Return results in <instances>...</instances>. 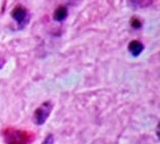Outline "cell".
<instances>
[{"label": "cell", "instance_id": "5b68a950", "mask_svg": "<svg viewBox=\"0 0 160 144\" xmlns=\"http://www.w3.org/2000/svg\"><path fill=\"white\" fill-rule=\"evenodd\" d=\"M67 8L65 6H60L58 7L54 12V19L57 22H62L67 18Z\"/></svg>", "mask_w": 160, "mask_h": 144}, {"label": "cell", "instance_id": "3957f363", "mask_svg": "<svg viewBox=\"0 0 160 144\" xmlns=\"http://www.w3.org/2000/svg\"><path fill=\"white\" fill-rule=\"evenodd\" d=\"M11 15L16 22L22 23L27 16V10H26V8H23L22 6H18L12 10Z\"/></svg>", "mask_w": 160, "mask_h": 144}, {"label": "cell", "instance_id": "ba28073f", "mask_svg": "<svg viewBox=\"0 0 160 144\" xmlns=\"http://www.w3.org/2000/svg\"><path fill=\"white\" fill-rule=\"evenodd\" d=\"M3 64H4V60L1 57H0V68H1V67L3 66Z\"/></svg>", "mask_w": 160, "mask_h": 144}, {"label": "cell", "instance_id": "277c9868", "mask_svg": "<svg viewBox=\"0 0 160 144\" xmlns=\"http://www.w3.org/2000/svg\"><path fill=\"white\" fill-rule=\"evenodd\" d=\"M143 49H144L143 45L138 41H132L131 43L129 44V51L134 55V56L140 55L142 53Z\"/></svg>", "mask_w": 160, "mask_h": 144}, {"label": "cell", "instance_id": "52a82bcc", "mask_svg": "<svg viewBox=\"0 0 160 144\" xmlns=\"http://www.w3.org/2000/svg\"><path fill=\"white\" fill-rule=\"evenodd\" d=\"M131 25H132V27H133L134 28H141V25H142L141 20H139L138 18H132V20H131Z\"/></svg>", "mask_w": 160, "mask_h": 144}, {"label": "cell", "instance_id": "8992f818", "mask_svg": "<svg viewBox=\"0 0 160 144\" xmlns=\"http://www.w3.org/2000/svg\"><path fill=\"white\" fill-rule=\"evenodd\" d=\"M132 2L138 7H145L152 3V0H132Z\"/></svg>", "mask_w": 160, "mask_h": 144}, {"label": "cell", "instance_id": "6da1fadb", "mask_svg": "<svg viewBox=\"0 0 160 144\" xmlns=\"http://www.w3.org/2000/svg\"><path fill=\"white\" fill-rule=\"evenodd\" d=\"M4 139L7 144H28L32 137L28 132L15 129H7L4 132Z\"/></svg>", "mask_w": 160, "mask_h": 144}, {"label": "cell", "instance_id": "7a4b0ae2", "mask_svg": "<svg viewBox=\"0 0 160 144\" xmlns=\"http://www.w3.org/2000/svg\"><path fill=\"white\" fill-rule=\"evenodd\" d=\"M52 111V105L50 103H45L38 108L35 112V122L38 125L44 124Z\"/></svg>", "mask_w": 160, "mask_h": 144}]
</instances>
